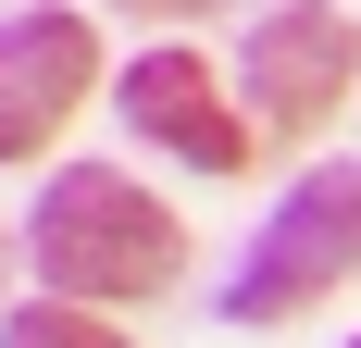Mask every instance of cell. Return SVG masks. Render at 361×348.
Here are the masks:
<instances>
[{"instance_id": "obj_1", "label": "cell", "mask_w": 361, "mask_h": 348, "mask_svg": "<svg viewBox=\"0 0 361 348\" xmlns=\"http://www.w3.org/2000/svg\"><path fill=\"white\" fill-rule=\"evenodd\" d=\"M25 261H37V286H50V299L112 311V299H162V286L187 274V224L149 199L137 174L63 162L50 187H37V211H25Z\"/></svg>"}, {"instance_id": "obj_2", "label": "cell", "mask_w": 361, "mask_h": 348, "mask_svg": "<svg viewBox=\"0 0 361 348\" xmlns=\"http://www.w3.org/2000/svg\"><path fill=\"white\" fill-rule=\"evenodd\" d=\"M349 274H361V162L336 149V162H312L274 199L250 261L224 274V323H299V311H324Z\"/></svg>"}, {"instance_id": "obj_3", "label": "cell", "mask_w": 361, "mask_h": 348, "mask_svg": "<svg viewBox=\"0 0 361 348\" xmlns=\"http://www.w3.org/2000/svg\"><path fill=\"white\" fill-rule=\"evenodd\" d=\"M237 75H250V125L324 137L336 100L361 87V13H336V0H274L250 25V50H237Z\"/></svg>"}, {"instance_id": "obj_4", "label": "cell", "mask_w": 361, "mask_h": 348, "mask_svg": "<svg viewBox=\"0 0 361 348\" xmlns=\"http://www.w3.org/2000/svg\"><path fill=\"white\" fill-rule=\"evenodd\" d=\"M87 87H100V25L63 13V0L13 13V25H0V162H37V149L87 112Z\"/></svg>"}, {"instance_id": "obj_5", "label": "cell", "mask_w": 361, "mask_h": 348, "mask_svg": "<svg viewBox=\"0 0 361 348\" xmlns=\"http://www.w3.org/2000/svg\"><path fill=\"white\" fill-rule=\"evenodd\" d=\"M112 112H125L149 149H175L187 174H224V187L250 174V137H262L250 112L224 100V75L200 63V50H137V63L112 75Z\"/></svg>"}, {"instance_id": "obj_6", "label": "cell", "mask_w": 361, "mask_h": 348, "mask_svg": "<svg viewBox=\"0 0 361 348\" xmlns=\"http://www.w3.org/2000/svg\"><path fill=\"white\" fill-rule=\"evenodd\" d=\"M0 348H137V336H112V323L87 311V299H50V286H37L25 311L0 323Z\"/></svg>"}, {"instance_id": "obj_7", "label": "cell", "mask_w": 361, "mask_h": 348, "mask_svg": "<svg viewBox=\"0 0 361 348\" xmlns=\"http://www.w3.org/2000/svg\"><path fill=\"white\" fill-rule=\"evenodd\" d=\"M125 13H224V0H125Z\"/></svg>"}, {"instance_id": "obj_8", "label": "cell", "mask_w": 361, "mask_h": 348, "mask_svg": "<svg viewBox=\"0 0 361 348\" xmlns=\"http://www.w3.org/2000/svg\"><path fill=\"white\" fill-rule=\"evenodd\" d=\"M349 348H361V336H349Z\"/></svg>"}]
</instances>
